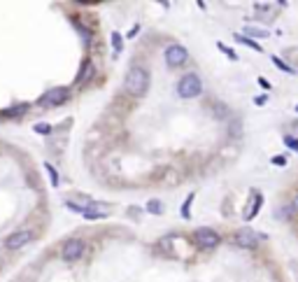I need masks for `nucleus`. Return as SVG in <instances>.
I'll return each instance as SVG.
<instances>
[{
  "label": "nucleus",
  "mask_w": 298,
  "mask_h": 282,
  "mask_svg": "<svg viewBox=\"0 0 298 282\" xmlns=\"http://www.w3.org/2000/svg\"><path fill=\"white\" fill-rule=\"evenodd\" d=\"M68 208H72V210H79V212L84 214L86 219H98V217H105V212L110 210L107 206H100V203H91V206H86V208H77L75 203H68Z\"/></svg>",
  "instance_id": "obj_7"
},
{
  "label": "nucleus",
  "mask_w": 298,
  "mask_h": 282,
  "mask_svg": "<svg viewBox=\"0 0 298 282\" xmlns=\"http://www.w3.org/2000/svg\"><path fill=\"white\" fill-rule=\"evenodd\" d=\"M70 96L68 89H63V86H56V89H49V91L40 98V103L42 105H61V103H65Z\"/></svg>",
  "instance_id": "obj_6"
},
{
  "label": "nucleus",
  "mask_w": 298,
  "mask_h": 282,
  "mask_svg": "<svg viewBox=\"0 0 298 282\" xmlns=\"http://www.w3.org/2000/svg\"><path fill=\"white\" fill-rule=\"evenodd\" d=\"M123 89L135 98L145 96L147 89H149V72L145 68H130L128 75H126V82H123Z\"/></svg>",
  "instance_id": "obj_1"
},
{
  "label": "nucleus",
  "mask_w": 298,
  "mask_h": 282,
  "mask_svg": "<svg viewBox=\"0 0 298 282\" xmlns=\"http://www.w3.org/2000/svg\"><path fill=\"white\" fill-rule=\"evenodd\" d=\"M149 212H154V214H159V212H163V206H161L159 201H149Z\"/></svg>",
  "instance_id": "obj_13"
},
{
  "label": "nucleus",
  "mask_w": 298,
  "mask_h": 282,
  "mask_svg": "<svg viewBox=\"0 0 298 282\" xmlns=\"http://www.w3.org/2000/svg\"><path fill=\"white\" fill-rule=\"evenodd\" d=\"M229 133H231L233 138H240V133H242V126H240V122H231Z\"/></svg>",
  "instance_id": "obj_12"
},
{
  "label": "nucleus",
  "mask_w": 298,
  "mask_h": 282,
  "mask_svg": "<svg viewBox=\"0 0 298 282\" xmlns=\"http://www.w3.org/2000/svg\"><path fill=\"white\" fill-rule=\"evenodd\" d=\"M93 77V63L91 61H86L84 63V68L79 70V75H77V86H84L89 79Z\"/></svg>",
  "instance_id": "obj_10"
},
{
  "label": "nucleus",
  "mask_w": 298,
  "mask_h": 282,
  "mask_svg": "<svg viewBox=\"0 0 298 282\" xmlns=\"http://www.w3.org/2000/svg\"><path fill=\"white\" fill-rule=\"evenodd\" d=\"M259 84L263 86V89H270V84H268V79L266 77H259Z\"/></svg>",
  "instance_id": "obj_18"
},
{
  "label": "nucleus",
  "mask_w": 298,
  "mask_h": 282,
  "mask_svg": "<svg viewBox=\"0 0 298 282\" xmlns=\"http://www.w3.org/2000/svg\"><path fill=\"white\" fill-rule=\"evenodd\" d=\"M291 208H294V210H298V196L294 199V206H291Z\"/></svg>",
  "instance_id": "obj_20"
},
{
  "label": "nucleus",
  "mask_w": 298,
  "mask_h": 282,
  "mask_svg": "<svg viewBox=\"0 0 298 282\" xmlns=\"http://www.w3.org/2000/svg\"><path fill=\"white\" fill-rule=\"evenodd\" d=\"M82 254H84V240L68 238V240L63 243V259L65 261H75V259H79Z\"/></svg>",
  "instance_id": "obj_4"
},
{
  "label": "nucleus",
  "mask_w": 298,
  "mask_h": 282,
  "mask_svg": "<svg viewBox=\"0 0 298 282\" xmlns=\"http://www.w3.org/2000/svg\"><path fill=\"white\" fill-rule=\"evenodd\" d=\"M193 238H196V245L203 247V250H212V247L219 245V233L212 229H198Z\"/></svg>",
  "instance_id": "obj_5"
},
{
  "label": "nucleus",
  "mask_w": 298,
  "mask_h": 282,
  "mask_svg": "<svg viewBox=\"0 0 298 282\" xmlns=\"http://www.w3.org/2000/svg\"><path fill=\"white\" fill-rule=\"evenodd\" d=\"M273 163H277V166H284V156H275V159H273Z\"/></svg>",
  "instance_id": "obj_19"
},
{
  "label": "nucleus",
  "mask_w": 298,
  "mask_h": 282,
  "mask_svg": "<svg viewBox=\"0 0 298 282\" xmlns=\"http://www.w3.org/2000/svg\"><path fill=\"white\" fill-rule=\"evenodd\" d=\"M273 61H275L277 66H280V70H284V72H291V68H289V66H287V63H284V61H282V59H277V56H273Z\"/></svg>",
  "instance_id": "obj_15"
},
{
  "label": "nucleus",
  "mask_w": 298,
  "mask_h": 282,
  "mask_svg": "<svg viewBox=\"0 0 298 282\" xmlns=\"http://www.w3.org/2000/svg\"><path fill=\"white\" fill-rule=\"evenodd\" d=\"M33 238H35V233H33L31 229H19V231H14V233H9V238L5 240V247H7V250H19V247H23L26 243H31Z\"/></svg>",
  "instance_id": "obj_3"
},
{
  "label": "nucleus",
  "mask_w": 298,
  "mask_h": 282,
  "mask_svg": "<svg viewBox=\"0 0 298 282\" xmlns=\"http://www.w3.org/2000/svg\"><path fill=\"white\" fill-rule=\"evenodd\" d=\"M35 131H38V133H42V136H49V133H52V126H45V124H38V126H35Z\"/></svg>",
  "instance_id": "obj_14"
},
{
  "label": "nucleus",
  "mask_w": 298,
  "mask_h": 282,
  "mask_svg": "<svg viewBox=\"0 0 298 282\" xmlns=\"http://www.w3.org/2000/svg\"><path fill=\"white\" fill-rule=\"evenodd\" d=\"M236 245H240V247H247V250H252L254 245H256V233L254 231H238L236 233Z\"/></svg>",
  "instance_id": "obj_9"
},
{
  "label": "nucleus",
  "mask_w": 298,
  "mask_h": 282,
  "mask_svg": "<svg viewBox=\"0 0 298 282\" xmlns=\"http://www.w3.org/2000/svg\"><path fill=\"white\" fill-rule=\"evenodd\" d=\"M284 142L289 147H294V149H298V138H284Z\"/></svg>",
  "instance_id": "obj_16"
},
{
  "label": "nucleus",
  "mask_w": 298,
  "mask_h": 282,
  "mask_svg": "<svg viewBox=\"0 0 298 282\" xmlns=\"http://www.w3.org/2000/svg\"><path fill=\"white\" fill-rule=\"evenodd\" d=\"M112 42H115V49H121V35H119V33L112 35Z\"/></svg>",
  "instance_id": "obj_17"
},
{
  "label": "nucleus",
  "mask_w": 298,
  "mask_h": 282,
  "mask_svg": "<svg viewBox=\"0 0 298 282\" xmlns=\"http://www.w3.org/2000/svg\"><path fill=\"white\" fill-rule=\"evenodd\" d=\"M203 91V84H200V77L198 75H184L177 84V93L182 96V98H196L198 93Z\"/></svg>",
  "instance_id": "obj_2"
},
{
  "label": "nucleus",
  "mask_w": 298,
  "mask_h": 282,
  "mask_svg": "<svg viewBox=\"0 0 298 282\" xmlns=\"http://www.w3.org/2000/svg\"><path fill=\"white\" fill-rule=\"evenodd\" d=\"M186 56H189L186 49L179 45H173L166 49V63H168V66H182V63L186 61Z\"/></svg>",
  "instance_id": "obj_8"
},
{
  "label": "nucleus",
  "mask_w": 298,
  "mask_h": 282,
  "mask_svg": "<svg viewBox=\"0 0 298 282\" xmlns=\"http://www.w3.org/2000/svg\"><path fill=\"white\" fill-rule=\"evenodd\" d=\"M28 110V103H23V105H16V107H12V110H7L5 115H9V117H16V115H21V112H26Z\"/></svg>",
  "instance_id": "obj_11"
}]
</instances>
